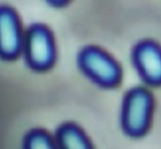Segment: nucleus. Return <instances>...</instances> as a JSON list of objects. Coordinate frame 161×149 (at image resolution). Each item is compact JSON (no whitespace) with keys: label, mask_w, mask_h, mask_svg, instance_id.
I'll use <instances>...</instances> for the list:
<instances>
[{"label":"nucleus","mask_w":161,"mask_h":149,"mask_svg":"<svg viewBox=\"0 0 161 149\" xmlns=\"http://www.w3.org/2000/svg\"><path fill=\"white\" fill-rule=\"evenodd\" d=\"M78 63L83 73L101 86H116L121 80L118 64L108 54L96 46L84 48L79 53Z\"/></svg>","instance_id":"obj_3"},{"label":"nucleus","mask_w":161,"mask_h":149,"mask_svg":"<svg viewBox=\"0 0 161 149\" xmlns=\"http://www.w3.org/2000/svg\"><path fill=\"white\" fill-rule=\"evenodd\" d=\"M67 1H68V0H48L49 4H52V5H57V6L63 5V4H65Z\"/></svg>","instance_id":"obj_8"},{"label":"nucleus","mask_w":161,"mask_h":149,"mask_svg":"<svg viewBox=\"0 0 161 149\" xmlns=\"http://www.w3.org/2000/svg\"><path fill=\"white\" fill-rule=\"evenodd\" d=\"M23 149H59L55 138L44 129H31L23 139Z\"/></svg>","instance_id":"obj_7"},{"label":"nucleus","mask_w":161,"mask_h":149,"mask_svg":"<svg viewBox=\"0 0 161 149\" xmlns=\"http://www.w3.org/2000/svg\"><path fill=\"white\" fill-rule=\"evenodd\" d=\"M24 33L20 20L14 9L8 5L0 6V59L15 60L23 50Z\"/></svg>","instance_id":"obj_4"},{"label":"nucleus","mask_w":161,"mask_h":149,"mask_svg":"<svg viewBox=\"0 0 161 149\" xmlns=\"http://www.w3.org/2000/svg\"><path fill=\"white\" fill-rule=\"evenodd\" d=\"M55 141L59 149H93L82 129L73 123L62 124L57 129Z\"/></svg>","instance_id":"obj_6"},{"label":"nucleus","mask_w":161,"mask_h":149,"mask_svg":"<svg viewBox=\"0 0 161 149\" xmlns=\"http://www.w3.org/2000/svg\"><path fill=\"white\" fill-rule=\"evenodd\" d=\"M21 53L30 69L48 70L55 60V46L50 30L42 24L29 26L24 33Z\"/></svg>","instance_id":"obj_1"},{"label":"nucleus","mask_w":161,"mask_h":149,"mask_svg":"<svg viewBox=\"0 0 161 149\" xmlns=\"http://www.w3.org/2000/svg\"><path fill=\"white\" fill-rule=\"evenodd\" d=\"M152 113V96L145 88L131 89L125 99L121 113L123 131L130 136L143 135L150 125Z\"/></svg>","instance_id":"obj_2"},{"label":"nucleus","mask_w":161,"mask_h":149,"mask_svg":"<svg viewBox=\"0 0 161 149\" xmlns=\"http://www.w3.org/2000/svg\"><path fill=\"white\" fill-rule=\"evenodd\" d=\"M135 66L150 85H161V48L153 41L145 40L137 44L132 53Z\"/></svg>","instance_id":"obj_5"}]
</instances>
